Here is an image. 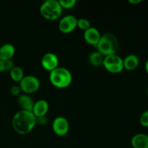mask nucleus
Returning <instances> with one entry per match:
<instances>
[{
  "mask_svg": "<svg viewBox=\"0 0 148 148\" xmlns=\"http://www.w3.org/2000/svg\"><path fill=\"white\" fill-rule=\"evenodd\" d=\"M12 124L17 134L25 135L29 134L37 124L36 117L31 111L20 110L14 115Z\"/></svg>",
  "mask_w": 148,
  "mask_h": 148,
  "instance_id": "f257e3e1",
  "label": "nucleus"
},
{
  "mask_svg": "<svg viewBox=\"0 0 148 148\" xmlns=\"http://www.w3.org/2000/svg\"><path fill=\"white\" fill-rule=\"evenodd\" d=\"M97 51L103 56L116 54L119 49V40L116 36L111 33H107L101 36L99 42L95 46Z\"/></svg>",
  "mask_w": 148,
  "mask_h": 148,
  "instance_id": "f03ea898",
  "label": "nucleus"
},
{
  "mask_svg": "<svg viewBox=\"0 0 148 148\" xmlns=\"http://www.w3.org/2000/svg\"><path fill=\"white\" fill-rule=\"evenodd\" d=\"M49 81L56 88L60 89L66 88L72 82V73L66 68L58 66L49 72Z\"/></svg>",
  "mask_w": 148,
  "mask_h": 148,
  "instance_id": "7ed1b4c3",
  "label": "nucleus"
},
{
  "mask_svg": "<svg viewBox=\"0 0 148 148\" xmlns=\"http://www.w3.org/2000/svg\"><path fill=\"white\" fill-rule=\"evenodd\" d=\"M40 13L44 19L53 21L61 17L62 8L57 0H46L40 5Z\"/></svg>",
  "mask_w": 148,
  "mask_h": 148,
  "instance_id": "20e7f679",
  "label": "nucleus"
},
{
  "mask_svg": "<svg viewBox=\"0 0 148 148\" xmlns=\"http://www.w3.org/2000/svg\"><path fill=\"white\" fill-rule=\"evenodd\" d=\"M103 66L111 73H120L124 69L123 59L117 54L104 56Z\"/></svg>",
  "mask_w": 148,
  "mask_h": 148,
  "instance_id": "39448f33",
  "label": "nucleus"
},
{
  "mask_svg": "<svg viewBox=\"0 0 148 148\" xmlns=\"http://www.w3.org/2000/svg\"><path fill=\"white\" fill-rule=\"evenodd\" d=\"M22 92L25 94H33L38 90L40 86V82L38 78L33 75H27L19 82Z\"/></svg>",
  "mask_w": 148,
  "mask_h": 148,
  "instance_id": "423d86ee",
  "label": "nucleus"
},
{
  "mask_svg": "<svg viewBox=\"0 0 148 148\" xmlns=\"http://www.w3.org/2000/svg\"><path fill=\"white\" fill-rule=\"evenodd\" d=\"M52 129L56 135L64 137L66 135L69 130V123L64 116H57L53 119L52 123Z\"/></svg>",
  "mask_w": 148,
  "mask_h": 148,
  "instance_id": "0eeeda50",
  "label": "nucleus"
},
{
  "mask_svg": "<svg viewBox=\"0 0 148 148\" xmlns=\"http://www.w3.org/2000/svg\"><path fill=\"white\" fill-rule=\"evenodd\" d=\"M77 24V19L72 14L64 16L59 23V29L62 33H69L75 30Z\"/></svg>",
  "mask_w": 148,
  "mask_h": 148,
  "instance_id": "6e6552de",
  "label": "nucleus"
},
{
  "mask_svg": "<svg viewBox=\"0 0 148 148\" xmlns=\"http://www.w3.org/2000/svg\"><path fill=\"white\" fill-rule=\"evenodd\" d=\"M40 63L45 70L50 72L59 66V60L55 53L52 52H47L42 56Z\"/></svg>",
  "mask_w": 148,
  "mask_h": 148,
  "instance_id": "1a4fd4ad",
  "label": "nucleus"
},
{
  "mask_svg": "<svg viewBox=\"0 0 148 148\" xmlns=\"http://www.w3.org/2000/svg\"><path fill=\"white\" fill-rule=\"evenodd\" d=\"M84 39L90 45L95 46L99 42L101 35L99 30L95 27L91 26L90 28L84 31Z\"/></svg>",
  "mask_w": 148,
  "mask_h": 148,
  "instance_id": "9d476101",
  "label": "nucleus"
},
{
  "mask_svg": "<svg viewBox=\"0 0 148 148\" xmlns=\"http://www.w3.org/2000/svg\"><path fill=\"white\" fill-rule=\"evenodd\" d=\"M49 109V104L46 100L40 99L35 102L33 106V114L36 118L44 116L46 115Z\"/></svg>",
  "mask_w": 148,
  "mask_h": 148,
  "instance_id": "9b49d317",
  "label": "nucleus"
},
{
  "mask_svg": "<svg viewBox=\"0 0 148 148\" xmlns=\"http://www.w3.org/2000/svg\"><path fill=\"white\" fill-rule=\"evenodd\" d=\"M133 148H148V135L144 133H137L131 139Z\"/></svg>",
  "mask_w": 148,
  "mask_h": 148,
  "instance_id": "f8f14e48",
  "label": "nucleus"
},
{
  "mask_svg": "<svg viewBox=\"0 0 148 148\" xmlns=\"http://www.w3.org/2000/svg\"><path fill=\"white\" fill-rule=\"evenodd\" d=\"M17 103L22 110L27 111H33L35 102L33 98L27 94H22L17 98Z\"/></svg>",
  "mask_w": 148,
  "mask_h": 148,
  "instance_id": "ddd939ff",
  "label": "nucleus"
},
{
  "mask_svg": "<svg viewBox=\"0 0 148 148\" xmlns=\"http://www.w3.org/2000/svg\"><path fill=\"white\" fill-rule=\"evenodd\" d=\"M15 53V48L11 43H4L0 46V60H11Z\"/></svg>",
  "mask_w": 148,
  "mask_h": 148,
  "instance_id": "4468645a",
  "label": "nucleus"
},
{
  "mask_svg": "<svg viewBox=\"0 0 148 148\" xmlns=\"http://www.w3.org/2000/svg\"><path fill=\"white\" fill-rule=\"evenodd\" d=\"M124 69L128 71H133L137 68L140 64L139 57L135 54H129L123 59Z\"/></svg>",
  "mask_w": 148,
  "mask_h": 148,
  "instance_id": "2eb2a0df",
  "label": "nucleus"
},
{
  "mask_svg": "<svg viewBox=\"0 0 148 148\" xmlns=\"http://www.w3.org/2000/svg\"><path fill=\"white\" fill-rule=\"evenodd\" d=\"M103 59L104 56L97 51H92V53H90L88 56V61L90 64L94 66H102L103 63Z\"/></svg>",
  "mask_w": 148,
  "mask_h": 148,
  "instance_id": "dca6fc26",
  "label": "nucleus"
},
{
  "mask_svg": "<svg viewBox=\"0 0 148 148\" xmlns=\"http://www.w3.org/2000/svg\"><path fill=\"white\" fill-rule=\"evenodd\" d=\"M10 77L13 81L16 82H20L25 77L24 71L23 68L19 66H14L10 71Z\"/></svg>",
  "mask_w": 148,
  "mask_h": 148,
  "instance_id": "f3484780",
  "label": "nucleus"
},
{
  "mask_svg": "<svg viewBox=\"0 0 148 148\" xmlns=\"http://www.w3.org/2000/svg\"><path fill=\"white\" fill-rule=\"evenodd\" d=\"M14 66L12 60H0V72L10 71Z\"/></svg>",
  "mask_w": 148,
  "mask_h": 148,
  "instance_id": "a211bd4d",
  "label": "nucleus"
},
{
  "mask_svg": "<svg viewBox=\"0 0 148 148\" xmlns=\"http://www.w3.org/2000/svg\"><path fill=\"white\" fill-rule=\"evenodd\" d=\"M77 27H79L83 31H85L88 30V28L91 27L90 23L88 20L85 18H79L77 19Z\"/></svg>",
  "mask_w": 148,
  "mask_h": 148,
  "instance_id": "6ab92c4d",
  "label": "nucleus"
},
{
  "mask_svg": "<svg viewBox=\"0 0 148 148\" xmlns=\"http://www.w3.org/2000/svg\"><path fill=\"white\" fill-rule=\"evenodd\" d=\"M59 4L62 9H72L76 5L77 1L76 0H59Z\"/></svg>",
  "mask_w": 148,
  "mask_h": 148,
  "instance_id": "aec40b11",
  "label": "nucleus"
},
{
  "mask_svg": "<svg viewBox=\"0 0 148 148\" xmlns=\"http://www.w3.org/2000/svg\"><path fill=\"white\" fill-rule=\"evenodd\" d=\"M140 123L143 127H148V109L141 114L140 117Z\"/></svg>",
  "mask_w": 148,
  "mask_h": 148,
  "instance_id": "412c9836",
  "label": "nucleus"
},
{
  "mask_svg": "<svg viewBox=\"0 0 148 148\" xmlns=\"http://www.w3.org/2000/svg\"><path fill=\"white\" fill-rule=\"evenodd\" d=\"M10 94L14 96H17V95H20V93L22 92V90L20 88V85H13L10 88Z\"/></svg>",
  "mask_w": 148,
  "mask_h": 148,
  "instance_id": "4be33fe9",
  "label": "nucleus"
},
{
  "mask_svg": "<svg viewBox=\"0 0 148 148\" xmlns=\"http://www.w3.org/2000/svg\"><path fill=\"white\" fill-rule=\"evenodd\" d=\"M48 122V119L46 118V116L41 117H38V118H36V124H39L40 125H44L46 124Z\"/></svg>",
  "mask_w": 148,
  "mask_h": 148,
  "instance_id": "5701e85b",
  "label": "nucleus"
},
{
  "mask_svg": "<svg viewBox=\"0 0 148 148\" xmlns=\"http://www.w3.org/2000/svg\"><path fill=\"white\" fill-rule=\"evenodd\" d=\"M129 2L132 4H137L142 2V0H129Z\"/></svg>",
  "mask_w": 148,
  "mask_h": 148,
  "instance_id": "b1692460",
  "label": "nucleus"
},
{
  "mask_svg": "<svg viewBox=\"0 0 148 148\" xmlns=\"http://www.w3.org/2000/svg\"><path fill=\"white\" fill-rule=\"evenodd\" d=\"M145 72H147L148 75V59L146 60L145 64Z\"/></svg>",
  "mask_w": 148,
  "mask_h": 148,
  "instance_id": "393cba45",
  "label": "nucleus"
},
{
  "mask_svg": "<svg viewBox=\"0 0 148 148\" xmlns=\"http://www.w3.org/2000/svg\"><path fill=\"white\" fill-rule=\"evenodd\" d=\"M147 96H148V86H147Z\"/></svg>",
  "mask_w": 148,
  "mask_h": 148,
  "instance_id": "a878e982",
  "label": "nucleus"
}]
</instances>
